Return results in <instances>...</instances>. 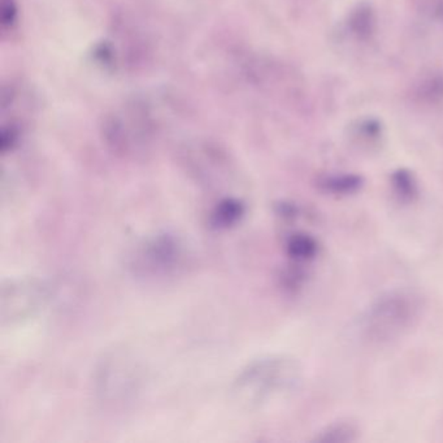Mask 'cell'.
Returning <instances> with one entry per match:
<instances>
[{
	"label": "cell",
	"instance_id": "1",
	"mask_svg": "<svg viewBox=\"0 0 443 443\" xmlns=\"http://www.w3.org/2000/svg\"><path fill=\"white\" fill-rule=\"evenodd\" d=\"M301 369L294 359L268 355L242 368L230 386V399L242 411H257L296 389Z\"/></svg>",
	"mask_w": 443,
	"mask_h": 443
},
{
	"label": "cell",
	"instance_id": "2",
	"mask_svg": "<svg viewBox=\"0 0 443 443\" xmlns=\"http://www.w3.org/2000/svg\"><path fill=\"white\" fill-rule=\"evenodd\" d=\"M145 381V368L132 352L108 351L94 368V399L104 413H125L138 402Z\"/></svg>",
	"mask_w": 443,
	"mask_h": 443
},
{
	"label": "cell",
	"instance_id": "3",
	"mask_svg": "<svg viewBox=\"0 0 443 443\" xmlns=\"http://www.w3.org/2000/svg\"><path fill=\"white\" fill-rule=\"evenodd\" d=\"M420 296L394 290L380 296L366 312L361 329L366 340L389 342L405 335L420 318Z\"/></svg>",
	"mask_w": 443,
	"mask_h": 443
},
{
	"label": "cell",
	"instance_id": "4",
	"mask_svg": "<svg viewBox=\"0 0 443 443\" xmlns=\"http://www.w3.org/2000/svg\"><path fill=\"white\" fill-rule=\"evenodd\" d=\"M54 296L48 281L37 276L11 277L0 286V325L15 327L35 319Z\"/></svg>",
	"mask_w": 443,
	"mask_h": 443
},
{
	"label": "cell",
	"instance_id": "5",
	"mask_svg": "<svg viewBox=\"0 0 443 443\" xmlns=\"http://www.w3.org/2000/svg\"><path fill=\"white\" fill-rule=\"evenodd\" d=\"M185 257V246L177 235L167 232L156 233L145 238L133 249L129 269L140 280H164L179 273Z\"/></svg>",
	"mask_w": 443,
	"mask_h": 443
},
{
	"label": "cell",
	"instance_id": "6",
	"mask_svg": "<svg viewBox=\"0 0 443 443\" xmlns=\"http://www.w3.org/2000/svg\"><path fill=\"white\" fill-rule=\"evenodd\" d=\"M247 207L241 199L224 198L220 199L210 213V224L213 229L228 230L238 225L246 215Z\"/></svg>",
	"mask_w": 443,
	"mask_h": 443
},
{
	"label": "cell",
	"instance_id": "7",
	"mask_svg": "<svg viewBox=\"0 0 443 443\" xmlns=\"http://www.w3.org/2000/svg\"><path fill=\"white\" fill-rule=\"evenodd\" d=\"M285 252L294 264H304L319 254V243L311 234L296 232L290 234L285 242Z\"/></svg>",
	"mask_w": 443,
	"mask_h": 443
},
{
	"label": "cell",
	"instance_id": "8",
	"mask_svg": "<svg viewBox=\"0 0 443 443\" xmlns=\"http://www.w3.org/2000/svg\"><path fill=\"white\" fill-rule=\"evenodd\" d=\"M391 187L398 201L405 204L415 202L419 195L417 181L413 173L407 169H398L391 176Z\"/></svg>",
	"mask_w": 443,
	"mask_h": 443
},
{
	"label": "cell",
	"instance_id": "9",
	"mask_svg": "<svg viewBox=\"0 0 443 443\" xmlns=\"http://www.w3.org/2000/svg\"><path fill=\"white\" fill-rule=\"evenodd\" d=\"M364 181L358 174H335L321 181V189L332 195H350L359 191Z\"/></svg>",
	"mask_w": 443,
	"mask_h": 443
},
{
	"label": "cell",
	"instance_id": "10",
	"mask_svg": "<svg viewBox=\"0 0 443 443\" xmlns=\"http://www.w3.org/2000/svg\"><path fill=\"white\" fill-rule=\"evenodd\" d=\"M349 25L352 33L360 39H368L376 30V17L372 8L360 6L350 16Z\"/></svg>",
	"mask_w": 443,
	"mask_h": 443
},
{
	"label": "cell",
	"instance_id": "11",
	"mask_svg": "<svg viewBox=\"0 0 443 443\" xmlns=\"http://www.w3.org/2000/svg\"><path fill=\"white\" fill-rule=\"evenodd\" d=\"M358 437V429L350 422H335L320 432L319 436L315 438L316 442L342 443L355 441Z\"/></svg>",
	"mask_w": 443,
	"mask_h": 443
},
{
	"label": "cell",
	"instance_id": "12",
	"mask_svg": "<svg viewBox=\"0 0 443 443\" xmlns=\"http://www.w3.org/2000/svg\"><path fill=\"white\" fill-rule=\"evenodd\" d=\"M422 96L429 101H441L443 98V77H433L422 86Z\"/></svg>",
	"mask_w": 443,
	"mask_h": 443
}]
</instances>
